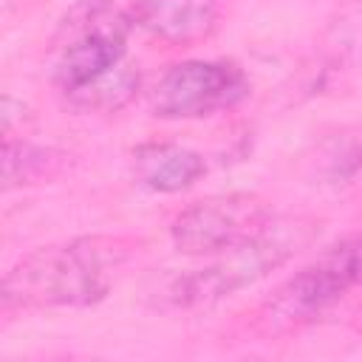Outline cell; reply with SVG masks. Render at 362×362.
<instances>
[{"label":"cell","mask_w":362,"mask_h":362,"mask_svg":"<svg viewBox=\"0 0 362 362\" xmlns=\"http://www.w3.org/2000/svg\"><path fill=\"white\" fill-rule=\"evenodd\" d=\"M356 158H359V161H356V167H362V150H359V156H356Z\"/></svg>","instance_id":"12"},{"label":"cell","mask_w":362,"mask_h":362,"mask_svg":"<svg viewBox=\"0 0 362 362\" xmlns=\"http://www.w3.org/2000/svg\"><path fill=\"white\" fill-rule=\"evenodd\" d=\"M362 286V252L354 235L320 252L311 263L294 272L269 300L266 320L274 328L308 325L339 305V300Z\"/></svg>","instance_id":"4"},{"label":"cell","mask_w":362,"mask_h":362,"mask_svg":"<svg viewBox=\"0 0 362 362\" xmlns=\"http://www.w3.org/2000/svg\"><path fill=\"white\" fill-rule=\"evenodd\" d=\"M314 235H317V226L311 221L272 218L266 226H260L246 240L218 252L212 263L201 269H189L187 274H178L167 286V300L175 308L212 305L257 283L269 272L280 269L300 249H305L314 240Z\"/></svg>","instance_id":"2"},{"label":"cell","mask_w":362,"mask_h":362,"mask_svg":"<svg viewBox=\"0 0 362 362\" xmlns=\"http://www.w3.org/2000/svg\"><path fill=\"white\" fill-rule=\"evenodd\" d=\"M133 14L113 0H74L54 34V82L68 96L124 62Z\"/></svg>","instance_id":"3"},{"label":"cell","mask_w":362,"mask_h":362,"mask_svg":"<svg viewBox=\"0 0 362 362\" xmlns=\"http://www.w3.org/2000/svg\"><path fill=\"white\" fill-rule=\"evenodd\" d=\"M65 158L68 156L54 147L14 141L11 136H6L3 139V189L51 181L65 170Z\"/></svg>","instance_id":"9"},{"label":"cell","mask_w":362,"mask_h":362,"mask_svg":"<svg viewBox=\"0 0 362 362\" xmlns=\"http://www.w3.org/2000/svg\"><path fill=\"white\" fill-rule=\"evenodd\" d=\"M206 173V161L201 153L173 144V141H150L133 153V175L150 192H181L192 187Z\"/></svg>","instance_id":"8"},{"label":"cell","mask_w":362,"mask_h":362,"mask_svg":"<svg viewBox=\"0 0 362 362\" xmlns=\"http://www.w3.org/2000/svg\"><path fill=\"white\" fill-rule=\"evenodd\" d=\"M139 68L130 65V62H122L116 65L113 71H107L105 76L93 79L90 85L68 93V102L79 110H93V113H113L119 107H124L136 90H139Z\"/></svg>","instance_id":"10"},{"label":"cell","mask_w":362,"mask_h":362,"mask_svg":"<svg viewBox=\"0 0 362 362\" xmlns=\"http://www.w3.org/2000/svg\"><path fill=\"white\" fill-rule=\"evenodd\" d=\"M272 209L263 198L249 192L209 195L187 206L170 226L173 246L181 255H218L272 221Z\"/></svg>","instance_id":"6"},{"label":"cell","mask_w":362,"mask_h":362,"mask_svg":"<svg viewBox=\"0 0 362 362\" xmlns=\"http://www.w3.org/2000/svg\"><path fill=\"white\" fill-rule=\"evenodd\" d=\"M249 93L246 74L223 59H187L161 74L150 107L158 119H201L238 105Z\"/></svg>","instance_id":"5"},{"label":"cell","mask_w":362,"mask_h":362,"mask_svg":"<svg viewBox=\"0 0 362 362\" xmlns=\"http://www.w3.org/2000/svg\"><path fill=\"white\" fill-rule=\"evenodd\" d=\"M356 235V243H359V252H362V232H354Z\"/></svg>","instance_id":"11"},{"label":"cell","mask_w":362,"mask_h":362,"mask_svg":"<svg viewBox=\"0 0 362 362\" xmlns=\"http://www.w3.org/2000/svg\"><path fill=\"white\" fill-rule=\"evenodd\" d=\"M113 238H76L34 249L3 277L6 308H82L99 303L124 263Z\"/></svg>","instance_id":"1"},{"label":"cell","mask_w":362,"mask_h":362,"mask_svg":"<svg viewBox=\"0 0 362 362\" xmlns=\"http://www.w3.org/2000/svg\"><path fill=\"white\" fill-rule=\"evenodd\" d=\"M133 23L170 45L206 40L218 23V0H139Z\"/></svg>","instance_id":"7"}]
</instances>
